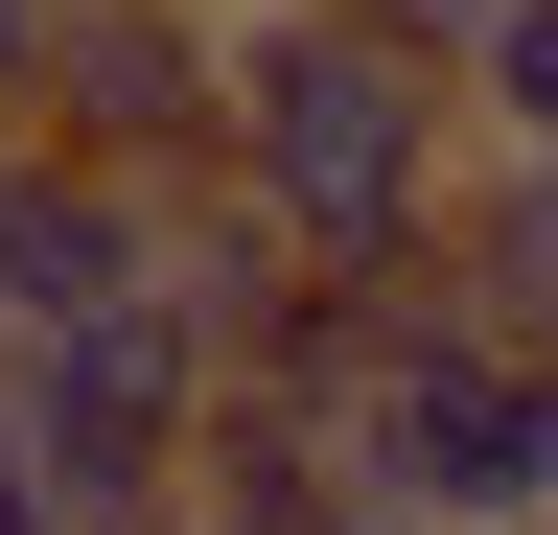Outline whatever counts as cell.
<instances>
[{"label":"cell","mask_w":558,"mask_h":535,"mask_svg":"<svg viewBox=\"0 0 558 535\" xmlns=\"http://www.w3.org/2000/svg\"><path fill=\"white\" fill-rule=\"evenodd\" d=\"M209 186H233L279 256L418 280V256H442V186H465V71L326 24V0H233V141H209Z\"/></svg>","instance_id":"1"},{"label":"cell","mask_w":558,"mask_h":535,"mask_svg":"<svg viewBox=\"0 0 558 535\" xmlns=\"http://www.w3.org/2000/svg\"><path fill=\"white\" fill-rule=\"evenodd\" d=\"M349 489L396 535H558V350L465 326L442 256H418V326L373 350V396H349Z\"/></svg>","instance_id":"2"},{"label":"cell","mask_w":558,"mask_h":535,"mask_svg":"<svg viewBox=\"0 0 558 535\" xmlns=\"http://www.w3.org/2000/svg\"><path fill=\"white\" fill-rule=\"evenodd\" d=\"M163 535H373L349 420H303V396H209V442H186V512H163Z\"/></svg>","instance_id":"3"},{"label":"cell","mask_w":558,"mask_h":535,"mask_svg":"<svg viewBox=\"0 0 558 535\" xmlns=\"http://www.w3.org/2000/svg\"><path fill=\"white\" fill-rule=\"evenodd\" d=\"M442 303L512 326V350H558V141H488L442 186Z\"/></svg>","instance_id":"4"},{"label":"cell","mask_w":558,"mask_h":535,"mask_svg":"<svg viewBox=\"0 0 558 535\" xmlns=\"http://www.w3.org/2000/svg\"><path fill=\"white\" fill-rule=\"evenodd\" d=\"M465 141H558V0H488V47H465Z\"/></svg>","instance_id":"5"},{"label":"cell","mask_w":558,"mask_h":535,"mask_svg":"<svg viewBox=\"0 0 558 535\" xmlns=\"http://www.w3.org/2000/svg\"><path fill=\"white\" fill-rule=\"evenodd\" d=\"M326 24H373V47H418V71H465V47H488V0H326Z\"/></svg>","instance_id":"6"},{"label":"cell","mask_w":558,"mask_h":535,"mask_svg":"<svg viewBox=\"0 0 558 535\" xmlns=\"http://www.w3.org/2000/svg\"><path fill=\"white\" fill-rule=\"evenodd\" d=\"M24 71H47V0H0V141H24Z\"/></svg>","instance_id":"7"}]
</instances>
